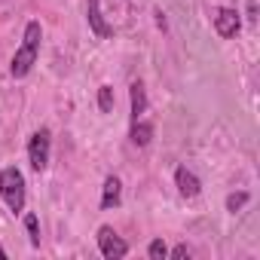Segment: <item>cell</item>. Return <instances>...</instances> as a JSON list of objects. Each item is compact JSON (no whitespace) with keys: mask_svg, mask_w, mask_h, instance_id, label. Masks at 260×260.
I'll return each mask as SVG.
<instances>
[{"mask_svg":"<svg viewBox=\"0 0 260 260\" xmlns=\"http://www.w3.org/2000/svg\"><path fill=\"white\" fill-rule=\"evenodd\" d=\"M40 40H43V28H40V22H28V25H25L22 46L16 49V55H13V61H10V74H13L16 80L28 77V74H31V68L37 64V55H40Z\"/></svg>","mask_w":260,"mask_h":260,"instance_id":"6da1fadb","label":"cell"},{"mask_svg":"<svg viewBox=\"0 0 260 260\" xmlns=\"http://www.w3.org/2000/svg\"><path fill=\"white\" fill-rule=\"evenodd\" d=\"M0 196H4V202L13 214L25 211V196H28L25 193V175L16 166H7L0 172Z\"/></svg>","mask_w":260,"mask_h":260,"instance_id":"7a4b0ae2","label":"cell"},{"mask_svg":"<svg viewBox=\"0 0 260 260\" xmlns=\"http://www.w3.org/2000/svg\"><path fill=\"white\" fill-rule=\"evenodd\" d=\"M49 153H52V132L49 128H37L28 141V162L34 172H43L49 166Z\"/></svg>","mask_w":260,"mask_h":260,"instance_id":"3957f363","label":"cell"},{"mask_svg":"<svg viewBox=\"0 0 260 260\" xmlns=\"http://www.w3.org/2000/svg\"><path fill=\"white\" fill-rule=\"evenodd\" d=\"M98 248H101V254H104L107 260H119V257L128 254V245L116 236L113 226H101V230H98Z\"/></svg>","mask_w":260,"mask_h":260,"instance_id":"277c9868","label":"cell"},{"mask_svg":"<svg viewBox=\"0 0 260 260\" xmlns=\"http://www.w3.org/2000/svg\"><path fill=\"white\" fill-rule=\"evenodd\" d=\"M239 28H242V19H239V13H236V10L223 7V10H217V13H214V31H217L223 40L236 37V34H239Z\"/></svg>","mask_w":260,"mask_h":260,"instance_id":"5b68a950","label":"cell"},{"mask_svg":"<svg viewBox=\"0 0 260 260\" xmlns=\"http://www.w3.org/2000/svg\"><path fill=\"white\" fill-rule=\"evenodd\" d=\"M175 184H178V193H181L184 199H196V196L202 193V181H199L187 166H181V169L175 172Z\"/></svg>","mask_w":260,"mask_h":260,"instance_id":"8992f818","label":"cell"},{"mask_svg":"<svg viewBox=\"0 0 260 260\" xmlns=\"http://www.w3.org/2000/svg\"><path fill=\"white\" fill-rule=\"evenodd\" d=\"M119 202H122V184H119L116 175H110V178H104V187H101V208L110 211Z\"/></svg>","mask_w":260,"mask_h":260,"instance_id":"52a82bcc","label":"cell"},{"mask_svg":"<svg viewBox=\"0 0 260 260\" xmlns=\"http://www.w3.org/2000/svg\"><path fill=\"white\" fill-rule=\"evenodd\" d=\"M150 138H153V122L135 119V122H132V144H135V147H147Z\"/></svg>","mask_w":260,"mask_h":260,"instance_id":"ba28073f","label":"cell"},{"mask_svg":"<svg viewBox=\"0 0 260 260\" xmlns=\"http://www.w3.org/2000/svg\"><path fill=\"white\" fill-rule=\"evenodd\" d=\"M132 122L135 119H144V113H147V92H144V86L141 83H132Z\"/></svg>","mask_w":260,"mask_h":260,"instance_id":"9c48e42d","label":"cell"},{"mask_svg":"<svg viewBox=\"0 0 260 260\" xmlns=\"http://www.w3.org/2000/svg\"><path fill=\"white\" fill-rule=\"evenodd\" d=\"M89 22H92V28H95V34H98V37H107V34H110V28L101 22V13H98V0H89Z\"/></svg>","mask_w":260,"mask_h":260,"instance_id":"30bf717a","label":"cell"},{"mask_svg":"<svg viewBox=\"0 0 260 260\" xmlns=\"http://www.w3.org/2000/svg\"><path fill=\"white\" fill-rule=\"evenodd\" d=\"M113 104H116V98H113V86H101V89H98V107H101V113H110Z\"/></svg>","mask_w":260,"mask_h":260,"instance_id":"8fae6325","label":"cell"},{"mask_svg":"<svg viewBox=\"0 0 260 260\" xmlns=\"http://www.w3.org/2000/svg\"><path fill=\"white\" fill-rule=\"evenodd\" d=\"M25 230H28L31 245L40 248V223H37V214H28V217H25Z\"/></svg>","mask_w":260,"mask_h":260,"instance_id":"7c38bea8","label":"cell"},{"mask_svg":"<svg viewBox=\"0 0 260 260\" xmlns=\"http://www.w3.org/2000/svg\"><path fill=\"white\" fill-rule=\"evenodd\" d=\"M147 257H150V260H162V257H169L166 242H162V239H153V242H150V248H147Z\"/></svg>","mask_w":260,"mask_h":260,"instance_id":"4fadbf2b","label":"cell"},{"mask_svg":"<svg viewBox=\"0 0 260 260\" xmlns=\"http://www.w3.org/2000/svg\"><path fill=\"white\" fill-rule=\"evenodd\" d=\"M245 202H248V193H230V196H226V211H233V214H236Z\"/></svg>","mask_w":260,"mask_h":260,"instance_id":"5bb4252c","label":"cell"},{"mask_svg":"<svg viewBox=\"0 0 260 260\" xmlns=\"http://www.w3.org/2000/svg\"><path fill=\"white\" fill-rule=\"evenodd\" d=\"M172 257H175V260H181V257H190V248H187V245H178V248L172 251Z\"/></svg>","mask_w":260,"mask_h":260,"instance_id":"9a60e30c","label":"cell"},{"mask_svg":"<svg viewBox=\"0 0 260 260\" xmlns=\"http://www.w3.org/2000/svg\"><path fill=\"white\" fill-rule=\"evenodd\" d=\"M0 260H7V248L4 245H0Z\"/></svg>","mask_w":260,"mask_h":260,"instance_id":"2e32d148","label":"cell"}]
</instances>
